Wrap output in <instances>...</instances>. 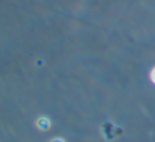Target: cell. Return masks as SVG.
<instances>
[{
  "mask_svg": "<svg viewBox=\"0 0 155 142\" xmlns=\"http://www.w3.org/2000/svg\"><path fill=\"white\" fill-rule=\"evenodd\" d=\"M150 78H151V81H152V82L155 84V67L152 69V71H151V73H150Z\"/></svg>",
  "mask_w": 155,
  "mask_h": 142,
  "instance_id": "6da1fadb",
  "label": "cell"
}]
</instances>
